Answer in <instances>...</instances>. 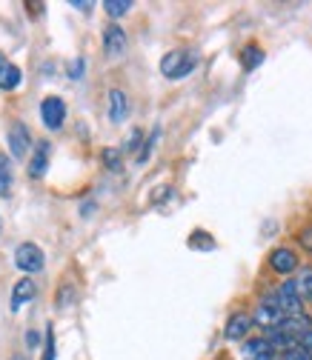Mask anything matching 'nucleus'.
Segmentation results:
<instances>
[{"instance_id": "obj_24", "label": "nucleus", "mask_w": 312, "mask_h": 360, "mask_svg": "<svg viewBox=\"0 0 312 360\" xmlns=\"http://www.w3.org/2000/svg\"><path fill=\"white\" fill-rule=\"evenodd\" d=\"M298 346L312 357V332H306V335H301V340H298Z\"/></svg>"}, {"instance_id": "obj_14", "label": "nucleus", "mask_w": 312, "mask_h": 360, "mask_svg": "<svg viewBox=\"0 0 312 360\" xmlns=\"http://www.w3.org/2000/svg\"><path fill=\"white\" fill-rule=\"evenodd\" d=\"M12 180H15L12 158L0 152V198H9L12 195Z\"/></svg>"}, {"instance_id": "obj_11", "label": "nucleus", "mask_w": 312, "mask_h": 360, "mask_svg": "<svg viewBox=\"0 0 312 360\" xmlns=\"http://www.w3.org/2000/svg\"><path fill=\"white\" fill-rule=\"evenodd\" d=\"M252 326H255V323H252V314L238 311V314H232V318L227 321L224 338H227V340H244V338L249 335V329H252Z\"/></svg>"}, {"instance_id": "obj_17", "label": "nucleus", "mask_w": 312, "mask_h": 360, "mask_svg": "<svg viewBox=\"0 0 312 360\" xmlns=\"http://www.w3.org/2000/svg\"><path fill=\"white\" fill-rule=\"evenodd\" d=\"M295 289H298L301 300H309V303H312V269H309V266H304L301 275L295 278Z\"/></svg>"}, {"instance_id": "obj_28", "label": "nucleus", "mask_w": 312, "mask_h": 360, "mask_svg": "<svg viewBox=\"0 0 312 360\" xmlns=\"http://www.w3.org/2000/svg\"><path fill=\"white\" fill-rule=\"evenodd\" d=\"M4 63H6V60H4V55H0V69H4Z\"/></svg>"}, {"instance_id": "obj_7", "label": "nucleus", "mask_w": 312, "mask_h": 360, "mask_svg": "<svg viewBox=\"0 0 312 360\" xmlns=\"http://www.w3.org/2000/svg\"><path fill=\"white\" fill-rule=\"evenodd\" d=\"M126 46H129L126 32H123L118 23H109V26L104 29V52H106V58H112V60L123 58V55H126Z\"/></svg>"}, {"instance_id": "obj_15", "label": "nucleus", "mask_w": 312, "mask_h": 360, "mask_svg": "<svg viewBox=\"0 0 312 360\" xmlns=\"http://www.w3.org/2000/svg\"><path fill=\"white\" fill-rule=\"evenodd\" d=\"M20 77L23 75L15 63H4V69H0V89H4V92H12V89L20 86Z\"/></svg>"}, {"instance_id": "obj_16", "label": "nucleus", "mask_w": 312, "mask_h": 360, "mask_svg": "<svg viewBox=\"0 0 312 360\" xmlns=\"http://www.w3.org/2000/svg\"><path fill=\"white\" fill-rule=\"evenodd\" d=\"M241 63H244V69H247V72L258 69V66L263 63V49H261V46H255V43H249V46L241 52Z\"/></svg>"}, {"instance_id": "obj_4", "label": "nucleus", "mask_w": 312, "mask_h": 360, "mask_svg": "<svg viewBox=\"0 0 312 360\" xmlns=\"http://www.w3.org/2000/svg\"><path fill=\"white\" fill-rule=\"evenodd\" d=\"M273 297H275L278 309L284 311V318H295V314H304V300H301V295H298V289H295V281H284V283L273 292Z\"/></svg>"}, {"instance_id": "obj_2", "label": "nucleus", "mask_w": 312, "mask_h": 360, "mask_svg": "<svg viewBox=\"0 0 312 360\" xmlns=\"http://www.w3.org/2000/svg\"><path fill=\"white\" fill-rule=\"evenodd\" d=\"M284 321H287V318H284V311L278 309V303H275V297H273V295H266V297H263V300L255 306L252 323H255L258 329H263V332H273V329H278Z\"/></svg>"}, {"instance_id": "obj_5", "label": "nucleus", "mask_w": 312, "mask_h": 360, "mask_svg": "<svg viewBox=\"0 0 312 360\" xmlns=\"http://www.w3.org/2000/svg\"><path fill=\"white\" fill-rule=\"evenodd\" d=\"M6 143H9V152L15 160H26L29 152H32V134L26 129V123L20 120H12L9 131H6Z\"/></svg>"}, {"instance_id": "obj_9", "label": "nucleus", "mask_w": 312, "mask_h": 360, "mask_svg": "<svg viewBox=\"0 0 312 360\" xmlns=\"http://www.w3.org/2000/svg\"><path fill=\"white\" fill-rule=\"evenodd\" d=\"M270 266H273V272H278V275H289V272H295V269H298V255L292 249H287V246L273 249Z\"/></svg>"}, {"instance_id": "obj_19", "label": "nucleus", "mask_w": 312, "mask_h": 360, "mask_svg": "<svg viewBox=\"0 0 312 360\" xmlns=\"http://www.w3.org/2000/svg\"><path fill=\"white\" fill-rule=\"evenodd\" d=\"M40 360H55V329L46 326V335H43V357Z\"/></svg>"}, {"instance_id": "obj_20", "label": "nucleus", "mask_w": 312, "mask_h": 360, "mask_svg": "<svg viewBox=\"0 0 312 360\" xmlns=\"http://www.w3.org/2000/svg\"><path fill=\"white\" fill-rule=\"evenodd\" d=\"M104 163H106V169H112V172H118L120 169V152H115V149H104Z\"/></svg>"}, {"instance_id": "obj_29", "label": "nucleus", "mask_w": 312, "mask_h": 360, "mask_svg": "<svg viewBox=\"0 0 312 360\" xmlns=\"http://www.w3.org/2000/svg\"><path fill=\"white\" fill-rule=\"evenodd\" d=\"M15 360H23V357H15Z\"/></svg>"}, {"instance_id": "obj_8", "label": "nucleus", "mask_w": 312, "mask_h": 360, "mask_svg": "<svg viewBox=\"0 0 312 360\" xmlns=\"http://www.w3.org/2000/svg\"><path fill=\"white\" fill-rule=\"evenodd\" d=\"M49 152H52L49 141L35 143V152L29 155V174L32 177H43V174H46V169H49Z\"/></svg>"}, {"instance_id": "obj_10", "label": "nucleus", "mask_w": 312, "mask_h": 360, "mask_svg": "<svg viewBox=\"0 0 312 360\" xmlns=\"http://www.w3.org/2000/svg\"><path fill=\"white\" fill-rule=\"evenodd\" d=\"M35 295H37V283H35L29 275H23V278L15 283V289H12V311H20Z\"/></svg>"}, {"instance_id": "obj_26", "label": "nucleus", "mask_w": 312, "mask_h": 360, "mask_svg": "<svg viewBox=\"0 0 312 360\" xmlns=\"http://www.w3.org/2000/svg\"><path fill=\"white\" fill-rule=\"evenodd\" d=\"M72 9H80V12H89L92 4H86V0H72Z\"/></svg>"}, {"instance_id": "obj_3", "label": "nucleus", "mask_w": 312, "mask_h": 360, "mask_svg": "<svg viewBox=\"0 0 312 360\" xmlns=\"http://www.w3.org/2000/svg\"><path fill=\"white\" fill-rule=\"evenodd\" d=\"M46 257H43V249L40 246H35V243H20L18 249H15V266L20 269L23 275H37V272H43V263Z\"/></svg>"}, {"instance_id": "obj_23", "label": "nucleus", "mask_w": 312, "mask_h": 360, "mask_svg": "<svg viewBox=\"0 0 312 360\" xmlns=\"http://www.w3.org/2000/svg\"><path fill=\"white\" fill-rule=\"evenodd\" d=\"M69 297H72V283H63L61 286V295H58V309H66L69 306Z\"/></svg>"}, {"instance_id": "obj_22", "label": "nucleus", "mask_w": 312, "mask_h": 360, "mask_svg": "<svg viewBox=\"0 0 312 360\" xmlns=\"http://www.w3.org/2000/svg\"><path fill=\"white\" fill-rule=\"evenodd\" d=\"M141 141H144V134H141V131L135 129V131H132V134H129V141H126V146H123V152H135Z\"/></svg>"}, {"instance_id": "obj_6", "label": "nucleus", "mask_w": 312, "mask_h": 360, "mask_svg": "<svg viewBox=\"0 0 312 360\" xmlns=\"http://www.w3.org/2000/svg\"><path fill=\"white\" fill-rule=\"evenodd\" d=\"M40 120H43V126H46L49 131H58L63 126V120H66V103L58 95L43 98V103H40Z\"/></svg>"}, {"instance_id": "obj_12", "label": "nucleus", "mask_w": 312, "mask_h": 360, "mask_svg": "<svg viewBox=\"0 0 312 360\" xmlns=\"http://www.w3.org/2000/svg\"><path fill=\"white\" fill-rule=\"evenodd\" d=\"M244 357L247 360H275V349L270 346L266 338H255L244 343Z\"/></svg>"}, {"instance_id": "obj_1", "label": "nucleus", "mask_w": 312, "mask_h": 360, "mask_svg": "<svg viewBox=\"0 0 312 360\" xmlns=\"http://www.w3.org/2000/svg\"><path fill=\"white\" fill-rule=\"evenodd\" d=\"M195 66H198V55H195V52L172 49V52H166L163 60H161V75L169 77V80H181V77H187Z\"/></svg>"}, {"instance_id": "obj_25", "label": "nucleus", "mask_w": 312, "mask_h": 360, "mask_svg": "<svg viewBox=\"0 0 312 360\" xmlns=\"http://www.w3.org/2000/svg\"><path fill=\"white\" fill-rule=\"evenodd\" d=\"M69 75H72L75 80H80V75H83V58H77L75 66H69Z\"/></svg>"}, {"instance_id": "obj_13", "label": "nucleus", "mask_w": 312, "mask_h": 360, "mask_svg": "<svg viewBox=\"0 0 312 360\" xmlns=\"http://www.w3.org/2000/svg\"><path fill=\"white\" fill-rule=\"evenodd\" d=\"M126 115H129V98H126V92H120V89H112V92H109V120L118 126V123L126 120Z\"/></svg>"}, {"instance_id": "obj_27", "label": "nucleus", "mask_w": 312, "mask_h": 360, "mask_svg": "<svg viewBox=\"0 0 312 360\" xmlns=\"http://www.w3.org/2000/svg\"><path fill=\"white\" fill-rule=\"evenodd\" d=\"M26 340H29V346H37V335H35V332H29V338H26Z\"/></svg>"}, {"instance_id": "obj_18", "label": "nucleus", "mask_w": 312, "mask_h": 360, "mask_svg": "<svg viewBox=\"0 0 312 360\" xmlns=\"http://www.w3.org/2000/svg\"><path fill=\"white\" fill-rule=\"evenodd\" d=\"M104 9H106V15L115 20V18H123V15L132 9V0H104Z\"/></svg>"}, {"instance_id": "obj_21", "label": "nucleus", "mask_w": 312, "mask_h": 360, "mask_svg": "<svg viewBox=\"0 0 312 360\" xmlns=\"http://www.w3.org/2000/svg\"><path fill=\"white\" fill-rule=\"evenodd\" d=\"M281 360H312V357H309L301 346H292L289 352H284V354H281Z\"/></svg>"}]
</instances>
